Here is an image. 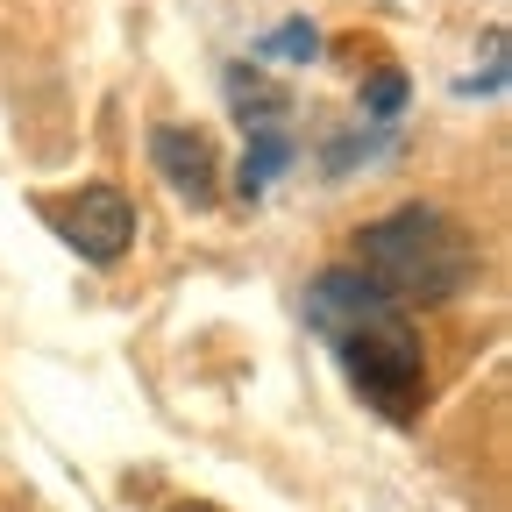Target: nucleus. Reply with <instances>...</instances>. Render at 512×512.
Returning a JSON list of instances; mask_svg holds the SVG:
<instances>
[{"instance_id": "nucleus-1", "label": "nucleus", "mask_w": 512, "mask_h": 512, "mask_svg": "<svg viewBox=\"0 0 512 512\" xmlns=\"http://www.w3.org/2000/svg\"><path fill=\"white\" fill-rule=\"evenodd\" d=\"M306 320L335 342V356L356 377V392L384 420H406L420 406V392H427V349H420V328L406 320V306L370 292L356 271H320L313 292H306Z\"/></svg>"}, {"instance_id": "nucleus-2", "label": "nucleus", "mask_w": 512, "mask_h": 512, "mask_svg": "<svg viewBox=\"0 0 512 512\" xmlns=\"http://www.w3.org/2000/svg\"><path fill=\"white\" fill-rule=\"evenodd\" d=\"M363 249V285L384 292L392 306H434V299H456L477 271V249L470 235L434 214V207H399V214H384L356 235Z\"/></svg>"}, {"instance_id": "nucleus-3", "label": "nucleus", "mask_w": 512, "mask_h": 512, "mask_svg": "<svg viewBox=\"0 0 512 512\" xmlns=\"http://www.w3.org/2000/svg\"><path fill=\"white\" fill-rule=\"evenodd\" d=\"M50 221L86 264H114V256L136 242V207H128V192H114V185H79L64 207H50Z\"/></svg>"}, {"instance_id": "nucleus-4", "label": "nucleus", "mask_w": 512, "mask_h": 512, "mask_svg": "<svg viewBox=\"0 0 512 512\" xmlns=\"http://www.w3.org/2000/svg\"><path fill=\"white\" fill-rule=\"evenodd\" d=\"M150 157H157V171L171 178V192H178V200L185 207H207L214 200V143L200 136V128H150Z\"/></svg>"}, {"instance_id": "nucleus-5", "label": "nucleus", "mask_w": 512, "mask_h": 512, "mask_svg": "<svg viewBox=\"0 0 512 512\" xmlns=\"http://www.w3.org/2000/svg\"><path fill=\"white\" fill-rule=\"evenodd\" d=\"M292 164V136L285 128H249V157H242V200H256L278 171Z\"/></svg>"}, {"instance_id": "nucleus-6", "label": "nucleus", "mask_w": 512, "mask_h": 512, "mask_svg": "<svg viewBox=\"0 0 512 512\" xmlns=\"http://www.w3.org/2000/svg\"><path fill=\"white\" fill-rule=\"evenodd\" d=\"M228 107H235L249 128H278V121H285V93L264 86L249 64H235V72H228Z\"/></svg>"}, {"instance_id": "nucleus-7", "label": "nucleus", "mask_w": 512, "mask_h": 512, "mask_svg": "<svg viewBox=\"0 0 512 512\" xmlns=\"http://www.w3.org/2000/svg\"><path fill=\"white\" fill-rule=\"evenodd\" d=\"M320 50V36H313V22H285V29H271L264 43H256V57H292V64H306Z\"/></svg>"}, {"instance_id": "nucleus-8", "label": "nucleus", "mask_w": 512, "mask_h": 512, "mask_svg": "<svg viewBox=\"0 0 512 512\" xmlns=\"http://www.w3.org/2000/svg\"><path fill=\"white\" fill-rule=\"evenodd\" d=\"M363 107H370V114H399V107H406V72H392V64H384V72H370Z\"/></svg>"}, {"instance_id": "nucleus-9", "label": "nucleus", "mask_w": 512, "mask_h": 512, "mask_svg": "<svg viewBox=\"0 0 512 512\" xmlns=\"http://www.w3.org/2000/svg\"><path fill=\"white\" fill-rule=\"evenodd\" d=\"M463 93H505V29H491V57H484V79H470Z\"/></svg>"}]
</instances>
